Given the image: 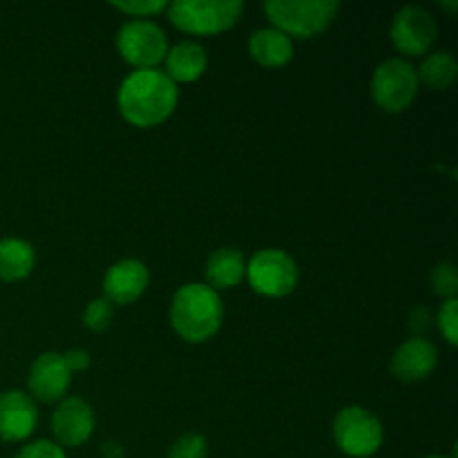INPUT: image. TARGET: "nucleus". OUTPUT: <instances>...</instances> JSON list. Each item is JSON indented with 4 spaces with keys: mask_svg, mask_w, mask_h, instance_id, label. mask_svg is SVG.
I'll return each instance as SVG.
<instances>
[{
    "mask_svg": "<svg viewBox=\"0 0 458 458\" xmlns=\"http://www.w3.org/2000/svg\"><path fill=\"white\" fill-rule=\"evenodd\" d=\"M38 423V410L30 394L9 389L0 394V438L7 443H21L34 434Z\"/></svg>",
    "mask_w": 458,
    "mask_h": 458,
    "instance_id": "nucleus-14",
    "label": "nucleus"
},
{
    "mask_svg": "<svg viewBox=\"0 0 458 458\" xmlns=\"http://www.w3.org/2000/svg\"><path fill=\"white\" fill-rule=\"evenodd\" d=\"M103 458H123V447L119 443H106L101 450Z\"/></svg>",
    "mask_w": 458,
    "mask_h": 458,
    "instance_id": "nucleus-28",
    "label": "nucleus"
},
{
    "mask_svg": "<svg viewBox=\"0 0 458 458\" xmlns=\"http://www.w3.org/2000/svg\"><path fill=\"white\" fill-rule=\"evenodd\" d=\"M419 74L416 67L405 58H387L376 67L371 76V97L383 112L398 114L414 103L419 94Z\"/></svg>",
    "mask_w": 458,
    "mask_h": 458,
    "instance_id": "nucleus-6",
    "label": "nucleus"
},
{
    "mask_svg": "<svg viewBox=\"0 0 458 458\" xmlns=\"http://www.w3.org/2000/svg\"><path fill=\"white\" fill-rule=\"evenodd\" d=\"M164 63L165 74L173 83H195L208 67V54L195 40H182L168 49Z\"/></svg>",
    "mask_w": 458,
    "mask_h": 458,
    "instance_id": "nucleus-15",
    "label": "nucleus"
},
{
    "mask_svg": "<svg viewBox=\"0 0 458 458\" xmlns=\"http://www.w3.org/2000/svg\"><path fill=\"white\" fill-rule=\"evenodd\" d=\"M249 52L258 65L268 70H280L293 58V40L276 27H262L250 34Z\"/></svg>",
    "mask_w": 458,
    "mask_h": 458,
    "instance_id": "nucleus-17",
    "label": "nucleus"
},
{
    "mask_svg": "<svg viewBox=\"0 0 458 458\" xmlns=\"http://www.w3.org/2000/svg\"><path fill=\"white\" fill-rule=\"evenodd\" d=\"M222 298L204 282L183 284L170 302V325L186 343H206L222 329Z\"/></svg>",
    "mask_w": 458,
    "mask_h": 458,
    "instance_id": "nucleus-2",
    "label": "nucleus"
},
{
    "mask_svg": "<svg viewBox=\"0 0 458 458\" xmlns=\"http://www.w3.org/2000/svg\"><path fill=\"white\" fill-rule=\"evenodd\" d=\"M114 318V304L107 302L106 298H94L83 311V325L94 334H101L112 325Z\"/></svg>",
    "mask_w": 458,
    "mask_h": 458,
    "instance_id": "nucleus-21",
    "label": "nucleus"
},
{
    "mask_svg": "<svg viewBox=\"0 0 458 458\" xmlns=\"http://www.w3.org/2000/svg\"><path fill=\"white\" fill-rule=\"evenodd\" d=\"M438 329H441L443 338L447 340L450 347L458 344V300H445L438 311Z\"/></svg>",
    "mask_w": 458,
    "mask_h": 458,
    "instance_id": "nucleus-24",
    "label": "nucleus"
},
{
    "mask_svg": "<svg viewBox=\"0 0 458 458\" xmlns=\"http://www.w3.org/2000/svg\"><path fill=\"white\" fill-rule=\"evenodd\" d=\"M116 12L128 13L134 21H148V18L157 16V13L168 9V0H130V3H110Z\"/></svg>",
    "mask_w": 458,
    "mask_h": 458,
    "instance_id": "nucleus-23",
    "label": "nucleus"
},
{
    "mask_svg": "<svg viewBox=\"0 0 458 458\" xmlns=\"http://www.w3.org/2000/svg\"><path fill=\"white\" fill-rule=\"evenodd\" d=\"M268 21L277 31L295 38H313L329 30L340 12L338 0H268Z\"/></svg>",
    "mask_w": 458,
    "mask_h": 458,
    "instance_id": "nucleus-3",
    "label": "nucleus"
},
{
    "mask_svg": "<svg viewBox=\"0 0 458 458\" xmlns=\"http://www.w3.org/2000/svg\"><path fill=\"white\" fill-rule=\"evenodd\" d=\"M119 112L134 128H155L177 110V83L161 70H134L125 76L116 94Z\"/></svg>",
    "mask_w": 458,
    "mask_h": 458,
    "instance_id": "nucleus-1",
    "label": "nucleus"
},
{
    "mask_svg": "<svg viewBox=\"0 0 458 458\" xmlns=\"http://www.w3.org/2000/svg\"><path fill=\"white\" fill-rule=\"evenodd\" d=\"M116 49L134 70H157L168 54V36L152 21H128L116 31Z\"/></svg>",
    "mask_w": 458,
    "mask_h": 458,
    "instance_id": "nucleus-8",
    "label": "nucleus"
},
{
    "mask_svg": "<svg viewBox=\"0 0 458 458\" xmlns=\"http://www.w3.org/2000/svg\"><path fill=\"white\" fill-rule=\"evenodd\" d=\"M437 365L438 352L434 343H429L423 335H416L398 344L389 360V371L401 383H420L434 374Z\"/></svg>",
    "mask_w": 458,
    "mask_h": 458,
    "instance_id": "nucleus-13",
    "label": "nucleus"
},
{
    "mask_svg": "<svg viewBox=\"0 0 458 458\" xmlns=\"http://www.w3.org/2000/svg\"><path fill=\"white\" fill-rule=\"evenodd\" d=\"M94 410L83 398H63L52 416V432L56 437V445L79 447L89 441L94 434Z\"/></svg>",
    "mask_w": 458,
    "mask_h": 458,
    "instance_id": "nucleus-11",
    "label": "nucleus"
},
{
    "mask_svg": "<svg viewBox=\"0 0 458 458\" xmlns=\"http://www.w3.org/2000/svg\"><path fill=\"white\" fill-rule=\"evenodd\" d=\"M63 358H65V365L72 374H74V371H83L89 367V353L83 352V349H72V352H67Z\"/></svg>",
    "mask_w": 458,
    "mask_h": 458,
    "instance_id": "nucleus-26",
    "label": "nucleus"
},
{
    "mask_svg": "<svg viewBox=\"0 0 458 458\" xmlns=\"http://www.w3.org/2000/svg\"><path fill=\"white\" fill-rule=\"evenodd\" d=\"M36 253L30 242L21 237H4L0 240V280L21 282L34 271Z\"/></svg>",
    "mask_w": 458,
    "mask_h": 458,
    "instance_id": "nucleus-18",
    "label": "nucleus"
},
{
    "mask_svg": "<svg viewBox=\"0 0 458 458\" xmlns=\"http://www.w3.org/2000/svg\"><path fill=\"white\" fill-rule=\"evenodd\" d=\"M246 280L264 298H284L298 286L300 268L286 250L262 249L246 262Z\"/></svg>",
    "mask_w": 458,
    "mask_h": 458,
    "instance_id": "nucleus-7",
    "label": "nucleus"
},
{
    "mask_svg": "<svg viewBox=\"0 0 458 458\" xmlns=\"http://www.w3.org/2000/svg\"><path fill=\"white\" fill-rule=\"evenodd\" d=\"M432 291L438 295V298L452 300L456 298L458 293V271L452 262H438L437 267L432 268Z\"/></svg>",
    "mask_w": 458,
    "mask_h": 458,
    "instance_id": "nucleus-20",
    "label": "nucleus"
},
{
    "mask_svg": "<svg viewBox=\"0 0 458 458\" xmlns=\"http://www.w3.org/2000/svg\"><path fill=\"white\" fill-rule=\"evenodd\" d=\"M208 456V441L201 434L188 432L179 437L170 445L168 458H206Z\"/></svg>",
    "mask_w": 458,
    "mask_h": 458,
    "instance_id": "nucleus-22",
    "label": "nucleus"
},
{
    "mask_svg": "<svg viewBox=\"0 0 458 458\" xmlns=\"http://www.w3.org/2000/svg\"><path fill=\"white\" fill-rule=\"evenodd\" d=\"M168 21L191 36H215L237 25L242 0H174L168 4Z\"/></svg>",
    "mask_w": 458,
    "mask_h": 458,
    "instance_id": "nucleus-4",
    "label": "nucleus"
},
{
    "mask_svg": "<svg viewBox=\"0 0 458 458\" xmlns=\"http://www.w3.org/2000/svg\"><path fill=\"white\" fill-rule=\"evenodd\" d=\"M72 383V371L67 369L63 353H40L30 367L27 387L31 398L40 403H58L65 398Z\"/></svg>",
    "mask_w": 458,
    "mask_h": 458,
    "instance_id": "nucleus-10",
    "label": "nucleus"
},
{
    "mask_svg": "<svg viewBox=\"0 0 458 458\" xmlns=\"http://www.w3.org/2000/svg\"><path fill=\"white\" fill-rule=\"evenodd\" d=\"M389 36H392L394 47L405 56H423L429 54L438 38V25L437 18L423 7H410L398 9L394 16L392 27H389Z\"/></svg>",
    "mask_w": 458,
    "mask_h": 458,
    "instance_id": "nucleus-9",
    "label": "nucleus"
},
{
    "mask_svg": "<svg viewBox=\"0 0 458 458\" xmlns=\"http://www.w3.org/2000/svg\"><path fill=\"white\" fill-rule=\"evenodd\" d=\"M416 74H419L420 85L434 89V92H443V89H450L456 83L458 63L454 54L447 52V49H438V52H429L423 58Z\"/></svg>",
    "mask_w": 458,
    "mask_h": 458,
    "instance_id": "nucleus-19",
    "label": "nucleus"
},
{
    "mask_svg": "<svg viewBox=\"0 0 458 458\" xmlns=\"http://www.w3.org/2000/svg\"><path fill=\"white\" fill-rule=\"evenodd\" d=\"M334 441L343 454L352 458H369L383 447V423L367 407H343L334 419Z\"/></svg>",
    "mask_w": 458,
    "mask_h": 458,
    "instance_id": "nucleus-5",
    "label": "nucleus"
},
{
    "mask_svg": "<svg viewBox=\"0 0 458 458\" xmlns=\"http://www.w3.org/2000/svg\"><path fill=\"white\" fill-rule=\"evenodd\" d=\"M204 277V284L210 286L213 291L233 289V286H237L246 277L244 253L240 249H235V246H222V249H217L206 259Z\"/></svg>",
    "mask_w": 458,
    "mask_h": 458,
    "instance_id": "nucleus-16",
    "label": "nucleus"
},
{
    "mask_svg": "<svg viewBox=\"0 0 458 458\" xmlns=\"http://www.w3.org/2000/svg\"><path fill=\"white\" fill-rule=\"evenodd\" d=\"M425 458H447V456H441V454H432V456H425Z\"/></svg>",
    "mask_w": 458,
    "mask_h": 458,
    "instance_id": "nucleus-29",
    "label": "nucleus"
},
{
    "mask_svg": "<svg viewBox=\"0 0 458 458\" xmlns=\"http://www.w3.org/2000/svg\"><path fill=\"white\" fill-rule=\"evenodd\" d=\"M16 458H67L65 450L54 441H34L22 447Z\"/></svg>",
    "mask_w": 458,
    "mask_h": 458,
    "instance_id": "nucleus-25",
    "label": "nucleus"
},
{
    "mask_svg": "<svg viewBox=\"0 0 458 458\" xmlns=\"http://www.w3.org/2000/svg\"><path fill=\"white\" fill-rule=\"evenodd\" d=\"M150 271L139 259H121L107 268L103 277V298L114 307H130L148 289Z\"/></svg>",
    "mask_w": 458,
    "mask_h": 458,
    "instance_id": "nucleus-12",
    "label": "nucleus"
},
{
    "mask_svg": "<svg viewBox=\"0 0 458 458\" xmlns=\"http://www.w3.org/2000/svg\"><path fill=\"white\" fill-rule=\"evenodd\" d=\"M411 329L428 331L429 329V311L428 309H416L414 318H411Z\"/></svg>",
    "mask_w": 458,
    "mask_h": 458,
    "instance_id": "nucleus-27",
    "label": "nucleus"
}]
</instances>
